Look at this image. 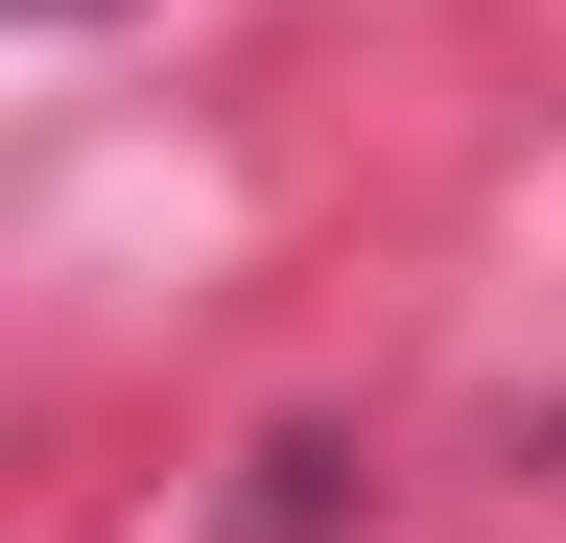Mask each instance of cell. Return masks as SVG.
Listing matches in <instances>:
<instances>
[{"mask_svg": "<svg viewBox=\"0 0 566 543\" xmlns=\"http://www.w3.org/2000/svg\"><path fill=\"white\" fill-rule=\"evenodd\" d=\"M212 543H354V426H283L260 472H237V520Z\"/></svg>", "mask_w": 566, "mask_h": 543, "instance_id": "6da1fadb", "label": "cell"}, {"mask_svg": "<svg viewBox=\"0 0 566 543\" xmlns=\"http://www.w3.org/2000/svg\"><path fill=\"white\" fill-rule=\"evenodd\" d=\"M520 472H566V401H520Z\"/></svg>", "mask_w": 566, "mask_h": 543, "instance_id": "7a4b0ae2", "label": "cell"}, {"mask_svg": "<svg viewBox=\"0 0 566 543\" xmlns=\"http://www.w3.org/2000/svg\"><path fill=\"white\" fill-rule=\"evenodd\" d=\"M0 24H118V0H0Z\"/></svg>", "mask_w": 566, "mask_h": 543, "instance_id": "3957f363", "label": "cell"}]
</instances>
